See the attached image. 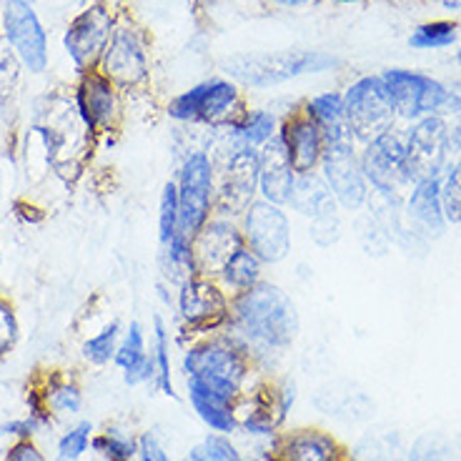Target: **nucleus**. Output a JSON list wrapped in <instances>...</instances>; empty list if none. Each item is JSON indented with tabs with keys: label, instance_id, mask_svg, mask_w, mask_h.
<instances>
[{
	"label": "nucleus",
	"instance_id": "obj_44",
	"mask_svg": "<svg viewBox=\"0 0 461 461\" xmlns=\"http://www.w3.org/2000/svg\"><path fill=\"white\" fill-rule=\"evenodd\" d=\"M5 461H46V459H43V454L35 449L28 438H21L18 444H13L11 449H8Z\"/></svg>",
	"mask_w": 461,
	"mask_h": 461
},
{
	"label": "nucleus",
	"instance_id": "obj_10",
	"mask_svg": "<svg viewBox=\"0 0 461 461\" xmlns=\"http://www.w3.org/2000/svg\"><path fill=\"white\" fill-rule=\"evenodd\" d=\"M344 111L346 123L361 140H371L374 136L389 131L396 115L381 76H366L354 86H348L344 93Z\"/></svg>",
	"mask_w": 461,
	"mask_h": 461
},
{
	"label": "nucleus",
	"instance_id": "obj_1",
	"mask_svg": "<svg viewBox=\"0 0 461 461\" xmlns=\"http://www.w3.org/2000/svg\"><path fill=\"white\" fill-rule=\"evenodd\" d=\"M229 329L258 357L284 354L296 341L301 329L296 303L286 291L271 281H261L251 291L230 299Z\"/></svg>",
	"mask_w": 461,
	"mask_h": 461
},
{
	"label": "nucleus",
	"instance_id": "obj_15",
	"mask_svg": "<svg viewBox=\"0 0 461 461\" xmlns=\"http://www.w3.org/2000/svg\"><path fill=\"white\" fill-rule=\"evenodd\" d=\"M278 140H281V146L286 150L288 161L294 166L296 176L313 173L321 168L323 153H326L323 131L313 121V115L306 111V105L294 108L278 123Z\"/></svg>",
	"mask_w": 461,
	"mask_h": 461
},
{
	"label": "nucleus",
	"instance_id": "obj_37",
	"mask_svg": "<svg viewBox=\"0 0 461 461\" xmlns=\"http://www.w3.org/2000/svg\"><path fill=\"white\" fill-rule=\"evenodd\" d=\"M409 461H454L451 441L438 431L421 434L409 451Z\"/></svg>",
	"mask_w": 461,
	"mask_h": 461
},
{
	"label": "nucleus",
	"instance_id": "obj_18",
	"mask_svg": "<svg viewBox=\"0 0 461 461\" xmlns=\"http://www.w3.org/2000/svg\"><path fill=\"white\" fill-rule=\"evenodd\" d=\"M243 233L239 221L226 216H213L194 239V258L201 276H219L223 264L243 246Z\"/></svg>",
	"mask_w": 461,
	"mask_h": 461
},
{
	"label": "nucleus",
	"instance_id": "obj_42",
	"mask_svg": "<svg viewBox=\"0 0 461 461\" xmlns=\"http://www.w3.org/2000/svg\"><path fill=\"white\" fill-rule=\"evenodd\" d=\"M18 341V319L8 301L0 299V357L8 354Z\"/></svg>",
	"mask_w": 461,
	"mask_h": 461
},
{
	"label": "nucleus",
	"instance_id": "obj_34",
	"mask_svg": "<svg viewBox=\"0 0 461 461\" xmlns=\"http://www.w3.org/2000/svg\"><path fill=\"white\" fill-rule=\"evenodd\" d=\"M178 233V188L176 181H166L158 198V243L166 246Z\"/></svg>",
	"mask_w": 461,
	"mask_h": 461
},
{
	"label": "nucleus",
	"instance_id": "obj_2",
	"mask_svg": "<svg viewBox=\"0 0 461 461\" xmlns=\"http://www.w3.org/2000/svg\"><path fill=\"white\" fill-rule=\"evenodd\" d=\"M185 379L198 381L221 399L236 403L254 371V357L229 326L223 331L194 339L184 351Z\"/></svg>",
	"mask_w": 461,
	"mask_h": 461
},
{
	"label": "nucleus",
	"instance_id": "obj_3",
	"mask_svg": "<svg viewBox=\"0 0 461 461\" xmlns=\"http://www.w3.org/2000/svg\"><path fill=\"white\" fill-rule=\"evenodd\" d=\"M339 66V58L323 50H278V53H241L223 60V70L249 88H271L309 73H323Z\"/></svg>",
	"mask_w": 461,
	"mask_h": 461
},
{
	"label": "nucleus",
	"instance_id": "obj_41",
	"mask_svg": "<svg viewBox=\"0 0 461 461\" xmlns=\"http://www.w3.org/2000/svg\"><path fill=\"white\" fill-rule=\"evenodd\" d=\"M341 219H339V213L336 216H326V219H316L312 221V226H309V236H312V241L316 246H334L339 239H341Z\"/></svg>",
	"mask_w": 461,
	"mask_h": 461
},
{
	"label": "nucleus",
	"instance_id": "obj_45",
	"mask_svg": "<svg viewBox=\"0 0 461 461\" xmlns=\"http://www.w3.org/2000/svg\"><path fill=\"white\" fill-rule=\"evenodd\" d=\"M35 429H38V421H35L33 416H28L23 421H8V424H3V427H0V437H3V434H13V437L31 438Z\"/></svg>",
	"mask_w": 461,
	"mask_h": 461
},
{
	"label": "nucleus",
	"instance_id": "obj_19",
	"mask_svg": "<svg viewBox=\"0 0 461 461\" xmlns=\"http://www.w3.org/2000/svg\"><path fill=\"white\" fill-rule=\"evenodd\" d=\"M319 173L341 208L358 211L369 203V184L361 173L357 153H323Z\"/></svg>",
	"mask_w": 461,
	"mask_h": 461
},
{
	"label": "nucleus",
	"instance_id": "obj_38",
	"mask_svg": "<svg viewBox=\"0 0 461 461\" xmlns=\"http://www.w3.org/2000/svg\"><path fill=\"white\" fill-rule=\"evenodd\" d=\"M441 208H444V219L461 223V163L454 166L441 181Z\"/></svg>",
	"mask_w": 461,
	"mask_h": 461
},
{
	"label": "nucleus",
	"instance_id": "obj_8",
	"mask_svg": "<svg viewBox=\"0 0 461 461\" xmlns=\"http://www.w3.org/2000/svg\"><path fill=\"white\" fill-rule=\"evenodd\" d=\"M243 241L254 251L266 266L281 264L291 254V219H288L286 208L268 203L264 198H256L251 206L243 211L239 219Z\"/></svg>",
	"mask_w": 461,
	"mask_h": 461
},
{
	"label": "nucleus",
	"instance_id": "obj_17",
	"mask_svg": "<svg viewBox=\"0 0 461 461\" xmlns=\"http://www.w3.org/2000/svg\"><path fill=\"white\" fill-rule=\"evenodd\" d=\"M113 33V18L104 5H91L81 15L73 18V23L66 31V50L73 58V63L86 73L93 68V63H101L108 38Z\"/></svg>",
	"mask_w": 461,
	"mask_h": 461
},
{
	"label": "nucleus",
	"instance_id": "obj_7",
	"mask_svg": "<svg viewBox=\"0 0 461 461\" xmlns=\"http://www.w3.org/2000/svg\"><path fill=\"white\" fill-rule=\"evenodd\" d=\"M256 198H258V149L229 143L223 156L216 158L213 216L239 221Z\"/></svg>",
	"mask_w": 461,
	"mask_h": 461
},
{
	"label": "nucleus",
	"instance_id": "obj_30",
	"mask_svg": "<svg viewBox=\"0 0 461 461\" xmlns=\"http://www.w3.org/2000/svg\"><path fill=\"white\" fill-rule=\"evenodd\" d=\"M93 449L105 461H133L139 456V438L126 429L108 427L104 434L93 438Z\"/></svg>",
	"mask_w": 461,
	"mask_h": 461
},
{
	"label": "nucleus",
	"instance_id": "obj_26",
	"mask_svg": "<svg viewBox=\"0 0 461 461\" xmlns=\"http://www.w3.org/2000/svg\"><path fill=\"white\" fill-rule=\"evenodd\" d=\"M264 261L243 243L241 249L223 264L216 281H219L223 291L233 299V296H239L243 291H251L254 286H258L264 281Z\"/></svg>",
	"mask_w": 461,
	"mask_h": 461
},
{
	"label": "nucleus",
	"instance_id": "obj_29",
	"mask_svg": "<svg viewBox=\"0 0 461 461\" xmlns=\"http://www.w3.org/2000/svg\"><path fill=\"white\" fill-rule=\"evenodd\" d=\"M150 354L156 361V389L166 396H176L173 392V379H171V331L163 321L161 313L153 316V346H150Z\"/></svg>",
	"mask_w": 461,
	"mask_h": 461
},
{
	"label": "nucleus",
	"instance_id": "obj_47",
	"mask_svg": "<svg viewBox=\"0 0 461 461\" xmlns=\"http://www.w3.org/2000/svg\"><path fill=\"white\" fill-rule=\"evenodd\" d=\"M456 60H459V63H461V50H459V53H456Z\"/></svg>",
	"mask_w": 461,
	"mask_h": 461
},
{
	"label": "nucleus",
	"instance_id": "obj_5",
	"mask_svg": "<svg viewBox=\"0 0 461 461\" xmlns=\"http://www.w3.org/2000/svg\"><path fill=\"white\" fill-rule=\"evenodd\" d=\"M241 93L236 83L226 78H211L178 93L171 98L166 113L171 115L176 123L185 126H211V128H229L239 115L243 113Z\"/></svg>",
	"mask_w": 461,
	"mask_h": 461
},
{
	"label": "nucleus",
	"instance_id": "obj_48",
	"mask_svg": "<svg viewBox=\"0 0 461 461\" xmlns=\"http://www.w3.org/2000/svg\"><path fill=\"white\" fill-rule=\"evenodd\" d=\"M456 93H459V95H461V88H459V91H456Z\"/></svg>",
	"mask_w": 461,
	"mask_h": 461
},
{
	"label": "nucleus",
	"instance_id": "obj_40",
	"mask_svg": "<svg viewBox=\"0 0 461 461\" xmlns=\"http://www.w3.org/2000/svg\"><path fill=\"white\" fill-rule=\"evenodd\" d=\"M91 421H81L78 427H73L66 437L58 441V459L60 461H76L81 459L88 444H91Z\"/></svg>",
	"mask_w": 461,
	"mask_h": 461
},
{
	"label": "nucleus",
	"instance_id": "obj_28",
	"mask_svg": "<svg viewBox=\"0 0 461 461\" xmlns=\"http://www.w3.org/2000/svg\"><path fill=\"white\" fill-rule=\"evenodd\" d=\"M348 461H403L402 437L396 431H376L358 441Z\"/></svg>",
	"mask_w": 461,
	"mask_h": 461
},
{
	"label": "nucleus",
	"instance_id": "obj_27",
	"mask_svg": "<svg viewBox=\"0 0 461 461\" xmlns=\"http://www.w3.org/2000/svg\"><path fill=\"white\" fill-rule=\"evenodd\" d=\"M229 143L230 146H249V149H261L268 140L278 136V121L276 115L264 108H254V111H243L229 128Z\"/></svg>",
	"mask_w": 461,
	"mask_h": 461
},
{
	"label": "nucleus",
	"instance_id": "obj_16",
	"mask_svg": "<svg viewBox=\"0 0 461 461\" xmlns=\"http://www.w3.org/2000/svg\"><path fill=\"white\" fill-rule=\"evenodd\" d=\"M76 108L93 136L111 133L121 123L118 86L105 78L101 70H86L76 88Z\"/></svg>",
	"mask_w": 461,
	"mask_h": 461
},
{
	"label": "nucleus",
	"instance_id": "obj_36",
	"mask_svg": "<svg viewBox=\"0 0 461 461\" xmlns=\"http://www.w3.org/2000/svg\"><path fill=\"white\" fill-rule=\"evenodd\" d=\"M185 461H246L241 456V451L230 444V438L226 434H208L198 447L188 451Z\"/></svg>",
	"mask_w": 461,
	"mask_h": 461
},
{
	"label": "nucleus",
	"instance_id": "obj_43",
	"mask_svg": "<svg viewBox=\"0 0 461 461\" xmlns=\"http://www.w3.org/2000/svg\"><path fill=\"white\" fill-rule=\"evenodd\" d=\"M139 461H173L168 456V451L163 449V444L158 441L156 434H140L139 437Z\"/></svg>",
	"mask_w": 461,
	"mask_h": 461
},
{
	"label": "nucleus",
	"instance_id": "obj_12",
	"mask_svg": "<svg viewBox=\"0 0 461 461\" xmlns=\"http://www.w3.org/2000/svg\"><path fill=\"white\" fill-rule=\"evenodd\" d=\"M101 73L118 88H136L149 78V50L139 28L113 25L101 56Z\"/></svg>",
	"mask_w": 461,
	"mask_h": 461
},
{
	"label": "nucleus",
	"instance_id": "obj_33",
	"mask_svg": "<svg viewBox=\"0 0 461 461\" xmlns=\"http://www.w3.org/2000/svg\"><path fill=\"white\" fill-rule=\"evenodd\" d=\"M21 83V58L5 38H0V111H5Z\"/></svg>",
	"mask_w": 461,
	"mask_h": 461
},
{
	"label": "nucleus",
	"instance_id": "obj_21",
	"mask_svg": "<svg viewBox=\"0 0 461 461\" xmlns=\"http://www.w3.org/2000/svg\"><path fill=\"white\" fill-rule=\"evenodd\" d=\"M294 184H296V171L276 136L258 149V198L276 206H286Z\"/></svg>",
	"mask_w": 461,
	"mask_h": 461
},
{
	"label": "nucleus",
	"instance_id": "obj_25",
	"mask_svg": "<svg viewBox=\"0 0 461 461\" xmlns=\"http://www.w3.org/2000/svg\"><path fill=\"white\" fill-rule=\"evenodd\" d=\"M406 208H409V216L419 229L438 236L447 226L444 208H441V176L416 181L411 194H409V201H406Z\"/></svg>",
	"mask_w": 461,
	"mask_h": 461
},
{
	"label": "nucleus",
	"instance_id": "obj_13",
	"mask_svg": "<svg viewBox=\"0 0 461 461\" xmlns=\"http://www.w3.org/2000/svg\"><path fill=\"white\" fill-rule=\"evenodd\" d=\"M3 31L15 56L31 73H43L48 66V38L28 0H5Z\"/></svg>",
	"mask_w": 461,
	"mask_h": 461
},
{
	"label": "nucleus",
	"instance_id": "obj_22",
	"mask_svg": "<svg viewBox=\"0 0 461 461\" xmlns=\"http://www.w3.org/2000/svg\"><path fill=\"white\" fill-rule=\"evenodd\" d=\"M113 364L123 371V381L128 386L156 381V361H153V354H149L146 334H143V326L139 321H131L126 334L121 336Z\"/></svg>",
	"mask_w": 461,
	"mask_h": 461
},
{
	"label": "nucleus",
	"instance_id": "obj_4",
	"mask_svg": "<svg viewBox=\"0 0 461 461\" xmlns=\"http://www.w3.org/2000/svg\"><path fill=\"white\" fill-rule=\"evenodd\" d=\"M176 188H178V233L194 241L198 230L213 219V208H216L213 150H188L178 166Z\"/></svg>",
	"mask_w": 461,
	"mask_h": 461
},
{
	"label": "nucleus",
	"instance_id": "obj_46",
	"mask_svg": "<svg viewBox=\"0 0 461 461\" xmlns=\"http://www.w3.org/2000/svg\"><path fill=\"white\" fill-rule=\"evenodd\" d=\"M249 461H281V459L274 454V449H266V451H258L254 459H249Z\"/></svg>",
	"mask_w": 461,
	"mask_h": 461
},
{
	"label": "nucleus",
	"instance_id": "obj_39",
	"mask_svg": "<svg viewBox=\"0 0 461 461\" xmlns=\"http://www.w3.org/2000/svg\"><path fill=\"white\" fill-rule=\"evenodd\" d=\"M43 396H46L48 409H53L58 414H78L81 411V392L73 384H60V381H56L48 392H43Z\"/></svg>",
	"mask_w": 461,
	"mask_h": 461
},
{
	"label": "nucleus",
	"instance_id": "obj_9",
	"mask_svg": "<svg viewBox=\"0 0 461 461\" xmlns=\"http://www.w3.org/2000/svg\"><path fill=\"white\" fill-rule=\"evenodd\" d=\"M358 166L366 184L386 198H396L403 185L414 184L406 161V140L392 128L366 140L358 156Z\"/></svg>",
	"mask_w": 461,
	"mask_h": 461
},
{
	"label": "nucleus",
	"instance_id": "obj_31",
	"mask_svg": "<svg viewBox=\"0 0 461 461\" xmlns=\"http://www.w3.org/2000/svg\"><path fill=\"white\" fill-rule=\"evenodd\" d=\"M118 344H121V323L111 321L83 344V358L95 366H104L108 361H113Z\"/></svg>",
	"mask_w": 461,
	"mask_h": 461
},
{
	"label": "nucleus",
	"instance_id": "obj_35",
	"mask_svg": "<svg viewBox=\"0 0 461 461\" xmlns=\"http://www.w3.org/2000/svg\"><path fill=\"white\" fill-rule=\"evenodd\" d=\"M409 43H411V48H419V50L449 48L456 43V25L449 23V21H434V23L419 25L409 38Z\"/></svg>",
	"mask_w": 461,
	"mask_h": 461
},
{
	"label": "nucleus",
	"instance_id": "obj_23",
	"mask_svg": "<svg viewBox=\"0 0 461 461\" xmlns=\"http://www.w3.org/2000/svg\"><path fill=\"white\" fill-rule=\"evenodd\" d=\"M286 206H291V211H296L299 216L309 221L326 219V216L339 213V203H336L334 194H331V188L326 185L319 171L296 176V184H294V191H291Z\"/></svg>",
	"mask_w": 461,
	"mask_h": 461
},
{
	"label": "nucleus",
	"instance_id": "obj_20",
	"mask_svg": "<svg viewBox=\"0 0 461 461\" xmlns=\"http://www.w3.org/2000/svg\"><path fill=\"white\" fill-rule=\"evenodd\" d=\"M271 449L281 461H348L334 434L313 427L276 434Z\"/></svg>",
	"mask_w": 461,
	"mask_h": 461
},
{
	"label": "nucleus",
	"instance_id": "obj_24",
	"mask_svg": "<svg viewBox=\"0 0 461 461\" xmlns=\"http://www.w3.org/2000/svg\"><path fill=\"white\" fill-rule=\"evenodd\" d=\"M185 392H188V402L194 406L198 419L206 424L211 431L216 434H230L239 429V419H236V403L221 399L213 392H208L206 386H201L198 381L185 379Z\"/></svg>",
	"mask_w": 461,
	"mask_h": 461
},
{
	"label": "nucleus",
	"instance_id": "obj_6",
	"mask_svg": "<svg viewBox=\"0 0 461 461\" xmlns=\"http://www.w3.org/2000/svg\"><path fill=\"white\" fill-rule=\"evenodd\" d=\"M176 313L181 334L191 341L223 331L230 321V296L216 278L191 276L176 291Z\"/></svg>",
	"mask_w": 461,
	"mask_h": 461
},
{
	"label": "nucleus",
	"instance_id": "obj_14",
	"mask_svg": "<svg viewBox=\"0 0 461 461\" xmlns=\"http://www.w3.org/2000/svg\"><path fill=\"white\" fill-rule=\"evenodd\" d=\"M449 128L438 115L419 118L406 136V161L411 171V181L438 178L449 156Z\"/></svg>",
	"mask_w": 461,
	"mask_h": 461
},
{
	"label": "nucleus",
	"instance_id": "obj_32",
	"mask_svg": "<svg viewBox=\"0 0 461 461\" xmlns=\"http://www.w3.org/2000/svg\"><path fill=\"white\" fill-rule=\"evenodd\" d=\"M306 105V111L313 115V121L321 126V131L329 128H339L346 123V111H344V95L341 93H321V95H313Z\"/></svg>",
	"mask_w": 461,
	"mask_h": 461
},
{
	"label": "nucleus",
	"instance_id": "obj_11",
	"mask_svg": "<svg viewBox=\"0 0 461 461\" xmlns=\"http://www.w3.org/2000/svg\"><path fill=\"white\" fill-rule=\"evenodd\" d=\"M381 81L389 91L396 115L409 118V121L437 115L451 98V93L441 83L421 73H411V70H386Z\"/></svg>",
	"mask_w": 461,
	"mask_h": 461
}]
</instances>
